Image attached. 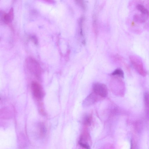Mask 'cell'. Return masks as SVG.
<instances>
[{
	"label": "cell",
	"instance_id": "obj_8",
	"mask_svg": "<svg viewBox=\"0 0 149 149\" xmlns=\"http://www.w3.org/2000/svg\"><path fill=\"white\" fill-rule=\"evenodd\" d=\"M145 111L147 117L149 119V93H146L144 96Z\"/></svg>",
	"mask_w": 149,
	"mask_h": 149
},
{
	"label": "cell",
	"instance_id": "obj_2",
	"mask_svg": "<svg viewBox=\"0 0 149 149\" xmlns=\"http://www.w3.org/2000/svg\"><path fill=\"white\" fill-rule=\"evenodd\" d=\"M130 59L133 68L138 74L142 76H146L147 72L141 59L137 56L132 55L130 56Z\"/></svg>",
	"mask_w": 149,
	"mask_h": 149
},
{
	"label": "cell",
	"instance_id": "obj_13",
	"mask_svg": "<svg viewBox=\"0 0 149 149\" xmlns=\"http://www.w3.org/2000/svg\"><path fill=\"white\" fill-rule=\"evenodd\" d=\"M30 38L33 42L36 44H37L38 40L36 37L35 36H32L30 37Z\"/></svg>",
	"mask_w": 149,
	"mask_h": 149
},
{
	"label": "cell",
	"instance_id": "obj_12",
	"mask_svg": "<svg viewBox=\"0 0 149 149\" xmlns=\"http://www.w3.org/2000/svg\"><path fill=\"white\" fill-rule=\"evenodd\" d=\"M79 145L82 147L86 149H90V146L87 144L79 141Z\"/></svg>",
	"mask_w": 149,
	"mask_h": 149
},
{
	"label": "cell",
	"instance_id": "obj_14",
	"mask_svg": "<svg viewBox=\"0 0 149 149\" xmlns=\"http://www.w3.org/2000/svg\"><path fill=\"white\" fill-rule=\"evenodd\" d=\"M135 147L134 146H132L130 147V149H135Z\"/></svg>",
	"mask_w": 149,
	"mask_h": 149
},
{
	"label": "cell",
	"instance_id": "obj_10",
	"mask_svg": "<svg viewBox=\"0 0 149 149\" xmlns=\"http://www.w3.org/2000/svg\"><path fill=\"white\" fill-rule=\"evenodd\" d=\"M111 75L121 78H124V73L123 70L120 68L115 70L112 73Z\"/></svg>",
	"mask_w": 149,
	"mask_h": 149
},
{
	"label": "cell",
	"instance_id": "obj_3",
	"mask_svg": "<svg viewBox=\"0 0 149 149\" xmlns=\"http://www.w3.org/2000/svg\"><path fill=\"white\" fill-rule=\"evenodd\" d=\"M31 87L33 95L35 98L38 100H41L44 95L41 86L37 82L33 81L31 83Z\"/></svg>",
	"mask_w": 149,
	"mask_h": 149
},
{
	"label": "cell",
	"instance_id": "obj_1",
	"mask_svg": "<svg viewBox=\"0 0 149 149\" xmlns=\"http://www.w3.org/2000/svg\"><path fill=\"white\" fill-rule=\"evenodd\" d=\"M25 64L28 70L37 78L40 79L42 69L39 63L33 58L28 57L26 59Z\"/></svg>",
	"mask_w": 149,
	"mask_h": 149
},
{
	"label": "cell",
	"instance_id": "obj_7",
	"mask_svg": "<svg viewBox=\"0 0 149 149\" xmlns=\"http://www.w3.org/2000/svg\"><path fill=\"white\" fill-rule=\"evenodd\" d=\"M149 16L142 14H135L133 17L134 20L137 22L143 23L145 22L148 18Z\"/></svg>",
	"mask_w": 149,
	"mask_h": 149
},
{
	"label": "cell",
	"instance_id": "obj_9",
	"mask_svg": "<svg viewBox=\"0 0 149 149\" xmlns=\"http://www.w3.org/2000/svg\"><path fill=\"white\" fill-rule=\"evenodd\" d=\"M136 8L141 13L149 16V12L148 10L142 4H139L136 5Z\"/></svg>",
	"mask_w": 149,
	"mask_h": 149
},
{
	"label": "cell",
	"instance_id": "obj_4",
	"mask_svg": "<svg viewBox=\"0 0 149 149\" xmlns=\"http://www.w3.org/2000/svg\"><path fill=\"white\" fill-rule=\"evenodd\" d=\"M93 92L102 98L106 97L108 93L106 86L102 83L96 82L93 85Z\"/></svg>",
	"mask_w": 149,
	"mask_h": 149
},
{
	"label": "cell",
	"instance_id": "obj_6",
	"mask_svg": "<svg viewBox=\"0 0 149 149\" xmlns=\"http://www.w3.org/2000/svg\"><path fill=\"white\" fill-rule=\"evenodd\" d=\"M13 9L11 8L8 13H5L3 14V15L2 18L5 23H8L11 22L13 20Z\"/></svg>",
	"mask_w": 149,
	"mask_h": 149
},
{
	"label": "cell",
	"instance_id": "obj_11",
	"mask_svg": "<svg viewBox=\"0 0 149 149\" xmlns=\"http://www.w3.org/2000/svg\"><path fill=\"white\" fill-rule=\"evenodd\" d=\"M91 117L89 116H86L84 119V122L86 124H89L91 120Z\"/></svg>",
	"mask_w": 149,
	"mask_h": 149
},
{
	"label": "cell",
	"instance_id": "obj_5",
	"mask_svg": "<svg viewBox=\"0 0 149 149\" xmlns=\"http://www.w3.org/2000/svg\"><path fill=\"white\" fill-rule=\"evenodd\" d=\"M101 98L102 97L93 92L85 99L83 102L82 105L85 107L90 106L99 101Z\"/></svg>",
	"mask_w": 149,
	"mask_h": 149
}]
</instances>
